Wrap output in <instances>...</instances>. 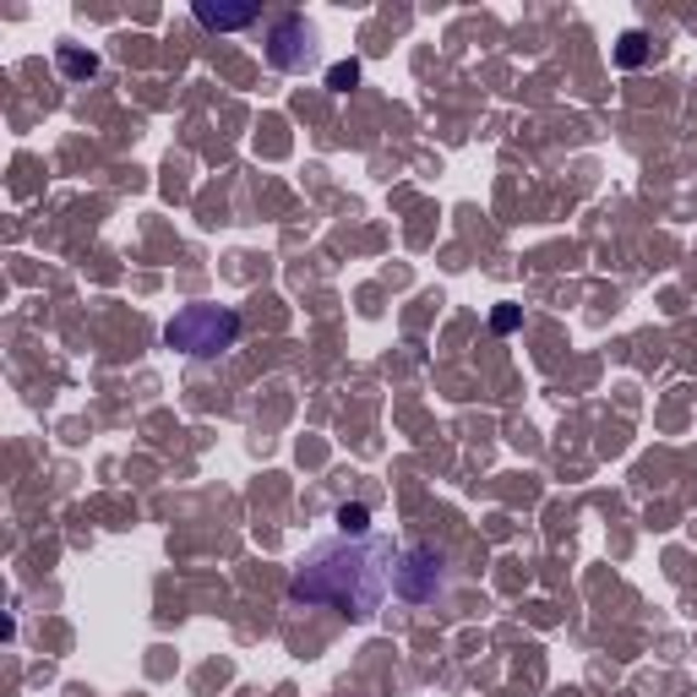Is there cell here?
I'll list each match as a JSON object with an SVG mask.
<instances>
[{
    "label": "cell",
    "mask_w": 697,
    "mask_h": 697,
    "mask_svg": "<svg viewBox=\"0 0 697 697\" xmlns=\"http://www.w3.org/2000/svg\"><path fill=\"white\" fill-rule=\"evenodd\" d=\"M338 529H344V535H366V529H371V507H366V502H344V507H338Z\"/></svg>",
    "instance_id": "8"
},
{
    "label": "cell",
    "mask_w": 697,
    "mask_h": 697,
    "mask_svg": "<svg viewBox=\"0 0 697 697\" xmlns=\"http://www.w3.org/2000/svg\"><path fill=\"white\" fill-rule=\"evenodd\" d=\"M257 16H262L257 5H207V0L196 5V22H202L207 33H235V27H251Z\"/></svg>",
    "instance_id": "5"
},
{
    "label": "cell",
    "mask_w": 697,
    "mask_h": 697,
    "mask_svg": "<svg viewBox=\"0 0 697 697\" xmlns=\"http://www.w3.org/2000/svg\"><path fill=\"white\" fill-rule=\"evenodd\" d=\"M398 551L393 540H376V535H344V540H316L294 577H289V599L300 605H327L338 616H376L393 577H398Z\"/></svg>",
    "instance_id": "1"
},
{
    "label": "cell",
    "mask_w": 697,
    "mask_h": 697,
    "mask_svg": "<svg viewBox=\"0 0 697 697\" xmlns=\"http://www.w3.org/2000/svg\"><path fill=\"white\" fill-rule=\"evenodd\" d=\"M355 82H360V66H355V60H344V66L327 71V88H333V93H349Z\"/></svg>",
    "instance_id": "9"
},
{
    "label": "cell",
    "mask_w": 697,
    "mask_h": 697,
    "mask_svg": "<svg viewBox=\"0 0 697 697\" xmlns=\"http://www.w3.org/2000/svg\"><path fill=\"white\" fill-rule=\"evenodd\" d=\"M643 60H649V38H643V33H621V44H616V66L632 71V66H643Z\"/></svg>",
    "instance_id": "7"
},
{
    "label": "cell",
    "mask_w": 697,
    "mask_h": 697,
    "mask_svg": "<svg viewBox=\"0 0 697 697\" xmlns=\"http://www.w3.org/2000/svg\"><path fill=\"white\" fill-rule=\"evenodd\" d=\"M491 327H496V333H513V327H518V305H502V311L491 316Z\"/></svg>",
    "instance_id": "10"
},
{
    "label": "cell",
    "mask_w": 697,
    "mask_h": 697,
    "mask_svg": "<svg viewBox=\"0 0 697 697\" xmlns=\"http://www.w3.org/2000/svg\"><path fill=\"white\" fill-rule=\"evenodd\" d=\"M55 60H60V71H66V77H77V82H88V77L99 71V55H93V49H77V44H60V49H55Z\"/></svg>",
    "instance_id": "6"
},
{
    "label": "cell",
    "mask_w": 697,
    "mask_h": 697,
    "mask_svg": "<svg viewBox=\"0 0 697 697\" xmlns=\"http://www.w3.org/2000/svg\"><path fill=\"white\" fill-rule=\"evenodd\" d=\"M268 60L279 71H305L316 60V27L305 16H279L273 33H268Z\"/></svg>",
    "instance_id": "4"
},
{
    "label": "cell",
    "mask_w": 697,
    "mask_h": 697,
    "mask_svg": "<svg viewBox=\"0 0 697 697\" xmlns=\"http://www.w3.org/2000/svg\"><path fill=\"white\" fill-rule=\"evenodd\" d=\"M235 338H240V316L229 305H186L164 327V344L191 360H213V355L235 349Z\"/></svg>",
    "instance_id": "2"
},
{
    "label": "cell",
    "mask_w": 697,
    "mask_h": 697,
    "mask_svg": "<svg viewBox=\"0 0 697 697\" xmlns=\"http://www.w3.org/2000/svg\"><path fill=\"white\" fill-rule=\"evenodd\" d=\"M441 566H447V561L436 557L430 546H409V551H398V577H393V588H398L404 599H415V605H430V599L441 594V583H447Z\"/></svg>",
    "instance_id": "3"
}]
</instances>
